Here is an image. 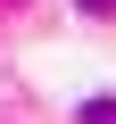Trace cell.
Wrapping results in <instances>:
<instances>
[{
  "label": "cell",
  "instance_id": "cell-1",
  "mask_svg": "<svg viewBox=\"0 0 116 124\" xmlns=\"http://www.w3.org/2000/svg\"><path fill=\"white\" fill-rule=\"evenodd\" d=\"M83 124H116V99H91V108H83Z\"/></svg>",
  "mask_w": 116,
  "mask_h": 124
},
{
  "label": "cell",
  "instance_id": "cell-2",
  "mask_svg": "<svg viewBox=\"0 0 116 124\" xmlns=\"http://www.w3.org/2000/svg\"><path fill=\"white\" fill-rule=\"evenodd\" d=\"M75 8H83V17H116V0H75Z\"/></svg>",
  "mask_w": 116,
  "mask_h": 124
},
{
  "label": "cell",
  "instance_id": "cell-3",
  "mask_svg": "<svg viewBox=\"0 0 116 124\" xmlns=\"http://www.w3.org/2000/svg\"><path fill=\"white\" fill-rule=\"evenodd\" d=\"M0 8H17V0H0Z\"/></svg>",
  "mask_w": 116,
  "mask_h": 124
}]
</instances>
